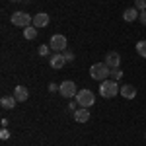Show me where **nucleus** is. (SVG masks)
Masks as SVG:
<instances>
[{"mask_svg":"<svg viewBox=\"0 0 146 146\" xmlns=\"http://www.w3.org/2000/svg\"><path fill=\"white\" fill-rule=\"evenodd\" d=\"M74 121L76 123H88L90 121V109H86V107H80L74 111Z\"/></svg>","mask_w":146,"mask_h":146,"instance_id":"nucleus-10","label":"nucleus"},{"mask_svg":"<svg viewBox=\"0 0 146 146\" xmlns=\"http://www.w3.org/2000/svg\"><path fill=\"white\" fill-rule=\"evenodd\" d=\"M90 76L94 80H98V82H103V80H107L111 76V68L107 66L105 62H96L90 68Z\"/></svg>","mask_w":146,"mask_h":146,"instance_id":"nucleus-1","label":"nucleus"},{"mask_svg":"<svg viewBox=\"0 0 146 146\" xmlns=\"http://www.w3.org/2000/svg\"><path fill=\"white\" fill-rule=\"evenodd\" d=\"M23 37L25 39H35L37 37V27H31V25L23 27Z\"/></svg>","mask_w":146,"mask_h":146,"instance_id":"nucleus-15","label":"nucleus"},{"mask_svg":"<svg viewBox=\"0 0 146 146\" xmlns=\"http://www.w3.org/2000/svg\"><path fill=\"white\" fill-rule=\"evenodd\" d=\"M2 129H8V119H2Z\"/></svg>","mask_w":146,"mask_h":146,"instance_id":"nucleus-24","label":"nucleus"},{"mask_svg":"<svg viewBox=\"0 0 146 146\" xmlns=\"http://www.w3.org/2000/svg\"><path fill=\"white\" fill-rule=\"evenodd\" d=\"M121 76H123V72H121V68H111V80H121Z\"/></svg>","mask_w":146,"mask_h":146,"instance_id":"nucleus-17","label":"nucleus"},{"mask_svg":"<svg viewBox=\"0 0 146 146\" xmlns=\"http://www.w3.org/2000/svg\"><path fill=\"white\" fill-rule=\"evenodd\" d=\"M66 37L64 35H53L51 37V41H49V47H51V51H55V53H64L66 51Z\"/></svg>","mask_w":146,"mask_h":146,"instance_id":"nucleus-5","label":"nucleus"},{"mask_svg":"<svg viewBox=\"0 0 146 146\" xmlns=\"http://www.w3.org/2000/svg\"><path fill=\"white\" fill-rule=\"evenodd\" d=\"M94 101H96V96H94L92 90H80L76 94V105H80V107L90 109L92 105H94Z\"/></svg>","mask_w":146,"mask_h":146,"instance_id":"nucleus-3","label":"nucleus"},{"mask_svg":"<svg viewBox=\"0 0 146 146\" xmlns=\"http://www.w3.org/2000/svg\"><path fill=\"white\" fill-rule=\"evenodd\" d=\"M62 55H64V58H66V62H74V58H76V56H74V53H72V51H64V53H62Z\"/></svg>","mask_w":146,"mask_h":146,"instance_id":"nucleus-20","label":"nucleus"},{"mask_svg":"<svg viewBox=\"0 0 146 146\" xmlns=\"http://www.w3.org/2000/svg\"><path fill=\"white\" fill-rule=\"evenodd\" d=\"M49 51H51V47H49V45H41L39 49H37V53H39L41 56H47V55H49Z\"/></svg>","mask_w":146,"mask_h":146,"instance_id":"nucleus-19","label":"nucleus"},{"mask_svg":"<svg viewBox=\"0 0 146 146\" xmlns=\"http://www.w3.org/2000/svg\"><path fill=\"white\" fill-rule=\"evenodd\" d=\"M144 136H146V135H144Z\"/></svg>","mask_w":146,"mask_h":146,"instance_id":"nucleus-26","label":"nucleus"},{"mask_svg":"<svg viewBox=\"0 0 146 146\" xmlns=\"http://www.w3.org/2000/svg\"><path fill=\"white\" fill-rule=\"evenodd\" d=\"M49 64L55 68V70H60V68L66 64V58H64V55H62V53H55V55L49 58Z\"/></svg>","mask_w":146,"mask_h":146,"instance_id":"nucleus-8","label":"nucleus"},{"mask_svg":"<svg viewBox=\"0 0 146 146\" xmlns=\"http://www.w3.org/2000/svg\"><path fill=\"white\" fill-rule=\"evenodd\" d=\"M49 25V14L47 12H39L33 16V27H47Z\"/></svg>","mask_w":146,"mask_h":146,"instance_id":"nucleus-9","label":"nucleus"},{"mask_svg":"<svg viewBox=\"0 0 146 146\" xmlns=\"http://www.w3.org/2000/svg\"><path fill=\"white\" fill-rule=\"evenodd\" d=\"M10 22L18 27H27L29 23H33V18L27 14V12H14L10 16Z\"/></svg>","mask_w":146,"mask_h":146,"instance_id":"nucleus-4","label":"nucleus"},{"mask_svg":"<svg viewBox=\"0 0 146 146\" xmlns=\"http://www.w3.org/2000/svg\"><path fill=\"white\" fill-rule=\"evenodd\" d=\"M0 138H2V140H8V138H10V131H8V129H2V131H0Z\"/></svg>","mask_w":146,"mask_h":146,"instance_id":"nucleus-21","label":"nucleus"},{"mask_svg":"<svg viewBox=\"0 0 146 146\" xmlns=\"http://www.w3.org/2000/svg\"><path fill=\"white\" fill-rule=\"evenodd\" d=\"M135 8L138 12H144L146 10V0H135Z\"/></svg>","mask_w":146,"mask_h":146,"instance_id":"nucleus-18","label":"nucleus"},{"mask_svg":"<svg viewBox=\"0 0 146 146\" xmlns=\"http://www.w3.org/2000/svg\"><path fill=\"white\" fill-rule=\"evenodd\" d=\"M138 16H140V12H136V8H127V10L123 12V20L125 22H135Z\"/></svg>","mask_w":146,"mask_h":146,"instance_id":"nucleus-14","label":"nucleus"},{"mask_svg":"<svg viewBox=\"0 0 146 146\" xmlns=\"http://www.w3.org/2000/svg\"><path fill=\"white\" fill-rule=\"evenodd\" d=\"M58 94L62 96V98H74L78 92H76V84L72 82V80H64L62 84H60V88H58Z\"/></svg>","mask_w":146,"mask_h":146,"instance_id":"nucleus-6","label":"nucleus"},{"mask_svg":"<svg viewBox=\"0 0 146 146\" xmlns=\"http://www.w3.org/2000/svg\"><path fill=\"white\" fill-rule=\"evenodd\" d=\"M16 103H18V100H16L14 96H4V98L0 100V105H2L4 109H14Z\"/></svg>","mask_w":146,"mask_h":146,"instance_id":"nucleus-13","label":"nucleus"},{"mask_svg":"<svg viewBox=\"0 0 146 146\" xmlns=\"http://www.w3.org/2000/svg\"><path fill=\"white\" fill-rule=\"evenodd\" d=\"M14 98H16L18 101H27L29 90H27L25 86H16V88H14Z\"/></svg>","mask_w":146,"mask_h":146,"instance_id":"nucleus-12","label":"nucleus"},{"mask_svg":"<svg viewBox=\"0 0 146 146\" xmlns=\"http://www.w3.org/2000/svg\"><path fill=\"white\" fill-rule=\"evenodd\" d=\"M103 62H105L109 68H119V64H121V55L115 53V51H111V53L105 55V60H103Z\"/></svg>","mask_w":146,"mask_h":146,"instance_id":"nucleus-7","label":"nucleus"},{"mask_svg":"<svg viewBox=\"0 0 146 146\" xmlns=\"http://www.w3.org/2000/svg\"><path fill=\"white\" fill-rule=\"evenodd\" d=\"M138 20H140V22H142V23L146 25V10H144V12H140V16H138Z\"/></svg>","mask_w":146,"mask_h":146,"instance_id":"nucleus-22","label":"nucleus"},{"mask_svg":"<svg viewBox=\"0 0 146 146\" xmlns=\"http://www.w3.org/2000/svg\"><path fill=\"white\" fill-rule=\"evenodd\" d=\"M119 86H117V82L115 80H103L100 84V94H101V98H115L117 94H119Z\"/></svg>","mask_w":146,"mask_h":146,"instance_id":"nucleus-2","label":"nucleus"},{"mask_svg":"<svg viewBox=\"0 0 146 146\" xmlns=\"http://www.w3.org/2000/svg\"><path fill=\"white\" fill-rule=\"evenodd\" d=\"M136 53L146 58V41H138V43H136Z\"/></svg>","mask_w":146,"mask_h":146,"instance_id":"nucleus-16","label":"nucleus"},{"mask_svg":"<svg viewBox=\"0 0 146 146\" xmlns=\"http://www.w3.org/2000/svg\"><path fill=\"white\" fill-rule=\"evenodd\" d=\"M121 96L123 98H127V100H135L136 98V88L133 86V84H125V86H121Z\"/></svg>","mask_w":146,"mask_h":146,"instance_id":"nucleus-11","label":"nucleus"},{"mask_svg":"<svg viewBox=\"0 0 146 146\" xmlns=\"http://www.w3.org/2000/svg\"><path fill=\"white\" fill-rule=\"evenodd\" d=\"M12 2H25V0H12Z\"/></svg>","mask_w":146,"mask_h":146,"instance_id":"nucleus-25","label":"nucleus"},{"mask_svg":"<svg viewBox=\"0 0 146 146\" xmlns=\"http://www.w3.org/2000/svg\"><path fill=\"white\" fill-rule=\"evenodd\" d=\"M60 86H56V84H49V92H58Z\"/></svg>","mask_w":146,"mask_h":146,"instance_id":"nucleus-23","label":"nucleus"}]
</instances>
